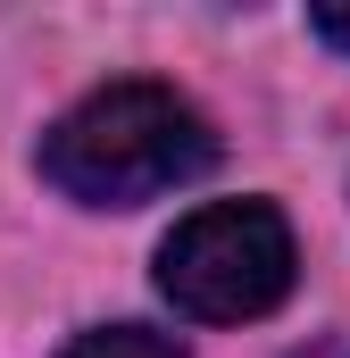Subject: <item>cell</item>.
<instances>
[{
  "label": "cell",
  "mask_w": 350,
  "mask_h": 358,
  "mask_svg": "<svg viewBox=\"0 0 350 358\" xmlns=\"http://www.w3.org/2000/svg\"><path fill=\"white\" fill-rule=\"evenodd\" d=\"M217 167L209 117L167 84H108L42 134V176L84 208H142Z\"/></svg>",
  "instance_id": "6da1fadb"
},
{
  "label": "cell",
  "mask_w": 350,
  "mask_h": 358,
  "mask_svg": "<svg viewBox=\"0 0 350 358\" xmlns=\"http://www.w3.org/2000/svg\"><path fill=\"white\" fill-rule=\"evenodd\" d=\"M292 275H300L292 225L267 200H209L159 242V292L200 325H251L284 308Z\"/></svg>",
  "instance_id": "7a4b0ae2"
},
{
  "label": "cell",
  "mask_w": 350,
  "mask_h": 358,
  "mask_svg": "<svg viewBox=\"0 0 350 358\" xmlns=\"http://www.w3.org/2000/svg\"><path fill=\"white\" fill-rule=\"evenodd\" d=\"M59 358H183V350L150 325H100V334H76Z\"/></svg>",
  "instance_id": "3957f363"
},
{
  "label": "cell",
  "mask_w": 350,
  "mask_h": 358,
  "mask_svg": "<svg viewBox=\"0 0 350 358\" xmlns=\"http://www.w3.org/2000/svg\"><path fill=\"white\" fill-rule=\"evenodd\" d=\"M309 34L334 42V50H350V8H342V0H334V8H309Z\"/></svg>",
  "instance_id": "277c9868"
},
{
  "label": "cell",
  "mask_w": 350,
  "mask_h": 358,
  "mask_svg": "<svg viewBox=\"0 0 350 358\" xmlns=\"http://www.w3.org/2000/svg\"><path fill=\"white\" fill-rule=\"evenodd\" d=\"M300 358H309V350H300ZM317 358H326V350H317Z\"/></svg>",
  "instance_id": "5b68a950"
}]
</instances>
